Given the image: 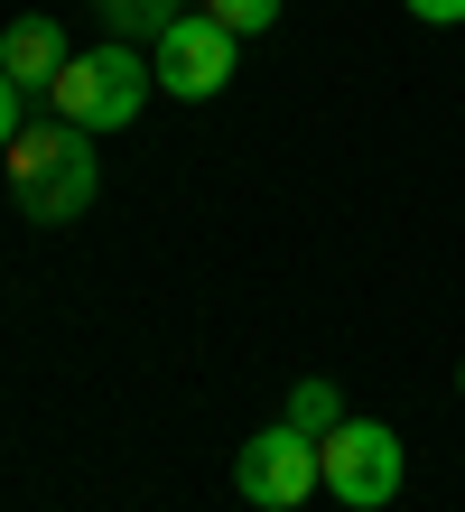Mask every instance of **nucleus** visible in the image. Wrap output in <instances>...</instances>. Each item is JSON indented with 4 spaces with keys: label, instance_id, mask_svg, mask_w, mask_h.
Returning <instances> with one entry per match:
<instances>
[{
    "label": "nucleus",
    "instance_id": "f257e3e1",
    "mask_svg": "<svg viewBox=\"0 0 465 512\" xmlns=\"http://www.w3.org/2000/svg\"><path fill=\"white\" fill-rule=\"evenodd\" d=\"M10 159V196H19V215L28 224H75L84 205H93V187H103V168H93V140L75 131V122H19V140L0 149Z\"/></svg>",
    "mask_w": 465,
    "mask_h": 512
},
{
    "label": "nucleus",
    "instance_id": "f03ea898",
    "mask_svg": "<svg viewBox=\"0 0 465 512\" xmlns=\"http://www.w3.org/2000/svg\"><path fill=\"white\" fill-rule=\"evenodd\" d=\"M149 94H159V66H149L131 38H103L93 56H66V75L47 84V112L75 122L84 140H103V131H131Z\"/></svg>",
    "mask_w": 465,
    "mask_h": 512
},
{
    "label": "nucleus",
    "instance_id": "7ed1b4c3",
    "mask_svg": "<svg viewBox=\"0 0 465 512\" xmlns=\"http://www.w3.org/2000/svg\"><path fill=\"white\" fill-rule=\"evenodd\" d=\"M326 457V494L345 512H382L400 503V475H410V447H400V429H382V419H345L335 438H317Z\"/></svg>",
    "mask_w": 465,
    "mask_h": 512
},
{
    "label": "nucleus",
    "instance_id": "20e7f679",
    "mask_svg": "<svg viewBox=\"0 0 465 512\" xmlns=\"http://www.w3.org/2000/svg\"><path fill=\"white\" fill-rule=\"evenodd\" d=\"M233 485H242V503H261V512H298L307 494H326V457H317V438H307V429L270 419V429L242 438Z\"/></svg>",
    "mask_w": 465,
    "mask_h": 512
},
{
    "label": "nucleus",
    "instance_id": "39448f33",
    "mask_svg": "<svg viewBox=\"0 0 465 512\" xmlns=\"http://www.w3.org/2000/svg\"><path fill=\"white\" fill-rule=\"evenodd\" d=\"M233 28L224 19H205V10H186V19H168L159 38H149V66H159V94H177V103H214L233 84Z\"/></svg>",
    "mask_w": 465,
    "mask_h": 512
},
{
    "label": "nucleus",
    "instance_id": "423d86ee",
    "mask_svg": "<svg viewBox=\"0 0 465 512\" xmlns=\"http://www.w3.org/2000/svg\"><path fill=\"white\" fill-rule=\"evenodd\" d=\"M0 75H10L19 94H47V84L66 75V28L56 19H10L0 28Z\"/></svg>",
    "mask_w": 465,
    "mask_h": 512
},
{
    "label": "nucleus",
    "instance_id": "0eeeda50",
    "mask_svg": "<svg viewBox=\"0 0 465 512\" xmlns=\"http://www.w3.org/2000/svg\"><path fill=\"white\" fill-rule=\"evenodd\" d=\"M279 419H289V429H307V438H335V429H345V401H335V382H289Z\"/></svg>",
    "mask_w": 465,
    "mask_h": 512
},
{
    "label": "nucleus",
    "instance_id": "6e6552de",
    "mask_svg": "<svg viewBox=\"0 0 465 512\" xmlns=\"http://www.w3.org/2000/svg\"><path fill=\"white\" fill-rule=\"evenodd\" d=\"M112 38H159L168 19H186V0H93Z\"/></svg>",
    "mask_w": 465,
    "mask_h": 512
},
{
    "label": "nucleus",
    "instance_id": "1a4fd4ad",
    "mask_svg": "<svg viewBox=\"0 0 465 512\" xmlns=\"http://www.w3.org/2000/svg\"><path fill=\"white\" fill-rule=\"evenodd\" d=\"M205 19H224L233 38H261V28L279 19V0H205Z\"/></svg>",
    "mask_w": 465,
    "mask_h": 512
},
{
    "label": "nucleus",
    "instance_id": "9d476101",
    "mask_svg": "<svg viewBox=\"0 0 465 512\" xmlns=\"http://www.w3.org/2000/svg\"><path fill=\"white\" fill-rule=\"evenodd\" d=\"M410 19H428V28H456V19H465V0H410Z\"/></svg>",
    "mask_w": 465,
    "mask_h": 512
},
{
    "label": "nucleus",
    "instance_id": "9b49d317",
    "mask_svg": "<svg viewBox=\"0 0 465 512\" xmlns=\"http://www.w3.org/2000/svg\"><path fill=\"white\" fill-rule=\"evenodd\" d=\"M10 140H19V84L0 75V149H10Z\"/></svg>",
    "mask_w": 465,
    "mask_h": 512
},
{
    "label": "nucleus",
    "instance_id": "f8f14e48",
    "mask_svg": "<svg viewBox=\"0 0 465 512\" xmlns=\"http://www.w3.org/2000/svg\"><path fill=\"white\" fill-rule=\"evenodd\" d=\"M456 391H465V364H456Z\"/></svg>",
    "mask_w": 465,
    "mask_h": 512
}]
</instances>
